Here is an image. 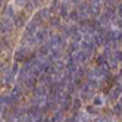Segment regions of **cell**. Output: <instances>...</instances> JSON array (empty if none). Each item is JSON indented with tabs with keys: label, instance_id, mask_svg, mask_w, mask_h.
Segmentation results:
<instances>
[{
	"label": "cell",
	"instance_id": "cell-7",
	"mask_svg": "<svg viewBox=\"0 0 122 122\" xmlns=\"http://www.w3.org/2000/svg\"><path fill=\"white\" fill-rule=\"evenodd\" d=\"M49 25H50V28H59L60 30V27H62V18H60L59 15H53L51 16V19L49 21Z\"/></svg>",
	"mask_w": 122,
	"mask_h": 122
},
{
	"label": "cell",
	"instance_id": "cell-19",
	"mask_svg": "<svg viewBox=\"0 0 122 122\" xmlns=\"http://www.w3.org/2000/svg\"><path fill=\"white\" fill-rule=\"evenodd\" d=\"M113 112H115V113H118V115H121V113H122V104H121L119 102L115 104V107H113Z\"/></svg>",
	"mask_w": 122,
	"mask_h": 122
},
{
	"label": "cell",
	"instance_id": "cell-11",
	"mask_svg": "<svg viewBox=\"0 0 122 122\" xmlns=\"http://www.w3.org/2000/svg\"><path fill=\"white\" fill-rule=\"evenodd\" d=\"M10 94L21 99V96H22V84H15L12 87V90H10Z\"/></svg>",
	"mask_w": 122,
	"mask_h": 122
},
{
	"label": "cell",
	"instance_id": "cell-10",
	"mask_svg": "<svg viewBox=\"0 0 122 122\" xmlns=\"http://www.w3.org/2000/svg\"><path fill=\"white\" fill-rule=\"evenodd\" d=\"M69 21H71L72 24H78L81 21V15H80V12H78L76 9H74V10H71V13H69V18H68Z\"/></svg>",
	"mask_w": 122,
	"mask_h": 122
},
{
	"label": "cell",
	"instance_id": "cell-22",
	"mask_svg": "<svg viewBox=\"0 0 122 122\" xmlns=\"http://www.w3.org/2000/svg\"><path fill=\"white\" fill-rule=\"evenodd\" d=\"M104 122H113V121H112L110 118H106V121H104Z\"/></svg>",
	"mask_w": 122,
	"mask_h": 122
},
{
	"label": "cell",
	"instance_id": "cell-16",
	"mask_svg": "<svg viewBox=\"0 0 122 122\" xmlns=\"http://www.w3.org/2000/svg\"><path fill=\"white\" fill-rule=\"evenodd\" d=\"M80 122H90V115L87 112L81 110L80 112Z\"/></svg>",
	"mask_w": 122,
	"mask_h": 122
},
{
	"label": "cell",
	"instance_id": "cell-20",
	"mask_svg": "<svg viewBox=\"0 0 122 122\" xmlns=\"http://www.w3.org/2000/svg\"><path fill=\"white\" fill-rule=\"evenodd\" d=\"M116 41L122 43V31H116Z\"/></svg>",
	"mask_w": 122,
	"mask_h": 122
},
{
	"label": "cell",
	"instance_id": "cell-12",
	"mask_svg": "<svg viewBox=\"0 0 122 122\" xmlns=\"http://www.w3.org/2000/svg\"><path fill=\"white\" fill-rule=\"evenodd\" d=\"M51 118H53V121H55V122H63V121H65V116H63V112H62V110L55 112Z\"/></svg>",
	"mask_w": 122,
	"mask_h": 122
},
{
	"label": "cell",
	"instance_id": "cell-13",
	"mask_svg": "<svg viewBox=\"0 0 122 122\" xmlns=\"http://www.w3.org/2000/svg\"><path fill=\"white\" fill-rule=\"evenodd\" d=\"M85 112L88 113L90 116H96V118L99 116V110L96 109V106H93V104H91V106H87V107H85Z\"/></svg>",
	"mask_w": 122,
	"mask_h": 122
},
{
	"label": "cell",
	"instance_id": "cell-9",
	"mask_svg": "<svg viewBox=\"0 0 122 122\" xmlns=\"http://www.w3.org/2000/svg\"><path fill=\"white\" fill-rule=\"evenodd\" d=\"M104 97L102 94H96L94 97H93V106H96V107H103L104 106Z\"/></svg>",
	"mask_w": 122,
	"mask_h": 122
},
{
	"label": "cell",
	"instance_id": "cell-18",
	"mask_svg": "<svg viewBox=\"0 0 122 122\" xmlns=\"http://www.w3.org/2000/svg\"><path fill=\"white\" fill-rule=\"evenodd\" d=\"M85 72H87V68L85 66H80V69H78V72H76V76L78 78H84Z\"/></svg>",
	"mask_w": 122,
	"mask_h": 122
},
{
	"label": "cell",
	"instance_id": "cell-4",
	"mask_svg": "<svg viewBox=\"0 0 122 122\" xmlns=\"http://www.w3.org/2000/svg\"><path fill=\"white\" fill-rule=\"evenodd\" d=\"M75 55H76V59H78V63H80V65H85L90 60V57H91V55L87 53V51H84V50H80Z\"/></svg>",
	"mask_w": 122,
	"mask_h": 122
},
{
	"label": "cell",
	"instance_id": "cell-15",
	"mask_svg": "<svg viewBox=\"0 0 122 122\" xmlns=\"http://www.w3.org/2000/svg\"><path fill=\"white\" fill-rule=\"evenodd\" d=\"M63 122H80V113H72L71 116L65 118Z\"/></svg>",
	"mask_w": 122,
	"mask_h": 122
},
{
	"label": "cell",
	"instance_id": "cell-14",
	"mask_svg": "<svg viewBox=\"0 0 122 122\" xmlns=\"http://www.w3.org/2000/svg\"><path fill=\"white\" fill-rule=\"evenodd\" d=\"M107 63H109V68H110V71H113V69H118L119 68V62H118V60L115 59V57H112V59H109L107 60Z\"/></svg>",
	"mask_w": 122,
	"mask_h": 122
},
{
	"label": "cell",
	"instance_id": "cell-21",
	"mask_svg": "<svg viewBox=\"0 0 122 122\" xmlns=\"http://www.w3.org/2000/svg\"><path fill=\"white\" fill-rule=\"evenodd\" d=\"M104 121H106V118H103V116H97L94 119V122H104Z\"/></svg>",
	"mask_w": 122,
	"mask_h": 122
},
{
	"label": "cell",
	"instance_id": "cell-8",
	"mask_svg": "<svg viewBox=\"0 0 122 122\" xmlns=\"http://www.w3.org/2000/svg\"><path fill=\"white\" fill-rule=\"evenodd\" d=\"M27 22H28V21H25V18H24L22 15H18V16L13 19L15 28H25V27H27Z\"/></svg>",
	"mask_w": 122,
	"mask_h": 122
},
{
	"label": "cell",
	"instance_id": "cell-6",
	"mask_svg": "<svg viewBox=\"0 0 122 122\" xmlns=\"http://www.w3.org/2000/svg\"><path fill=\"white\" fill-rule=\"evenodd\" d=\"M82 107H84V100H82L81 97H74V102H72V110H75V113H80Z\"/></svg>",
	"mask_w": 122,
	"mask_h": 122
},
{
	"label": "cell",
	"instance_id": "cell-17",
	"mask_svg": "<svg viewBox=\"0 0 122 122\" xmlns=\"http://www.w3.org/2000/svg\"><path fill=\"white\" fill-rule=\"evenodd\" d=\"M113 57H115L119 63H122V50H121V49L115 50V53H113Z\"/></svg>",
	"mask_w": 122,
	"mask_h": 122
},
{
	"label": "cell",
	"instance_id": "cell-3",
	"mask_svg": "<svg viewBox=\"0 0 122 122\" xmlns=\"http://www.w3.org/2000/svg\"><path fill=\"white\" fill-rule=\"evenodd\" d=\"M3 15L6 16V18H9V19H15L16 16H18V15H16V7L13 6V3H9V5L5 6Z\"/></svg>",
	"mask_w": 122,
	"mask_h": 122
},
{
	"label": "cell",
	"instance_id": "cell-23",
	"mask_svg": "<svg viewBox=\"0 0 122 122\" xmlns=\"http://www.w3.org/2000/svg\"><path fill=\"white\" fill-rule=\"evenodd\" d=\"M119 103H121V104H122V96H121V99H119Z\"/></svg>",
	"mask_w": 122,
	"mask_h": 122
},
{
	"label": "cell",
	"instance_id": "cell-5",
	"mask_svg": "<svg viewBox=\"0 0 122 122\" xmlns=\"http://www.w3.org/2000/svg\"><path fill=\"white\" fill-rule=\"evenodd\" d=\"M36 12L41 16L43 21H50L51 16H53V15H51V12H50V9H49V6H47V7H41L40 10H36Z\"/></svg>",
	"mask_w": 122,
	"mask_h": 122
},
{
	"label": "cell",
	"instance_id": "cell-1",
	"mask_svg": "<svg viewBox=\"0 0 122 122\" xmlns=\"http://www.w3.org/2000/svg\"><path fill=\"white\" fill-rule=\"evenodd\" d=\"M27 55H28V47L25 46H19L13 51V62L16 63H21V62H27Z\"/></svg>",
	"mask_w": 122,
	"mask_h": 122
},
{
	"label": "cell",
	"instance_id": "cell-2",
	"mask_svg": "<svg viewBox=\"0 0 122 122\" xmlns=\"http://www.w3.org/2000/svg\"><path fill=\"white\" fill-rule=\"evenodd\" d=\"M24 30H25V36H27V37H34L38 32V27H37V24L34 22L32 19H30L27 22V27H25Z\"/></svg>",
	"mask_w": 122,
	"mask_h": 122
}]
</instances>
